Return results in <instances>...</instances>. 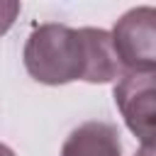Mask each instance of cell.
<instances>
[{"mask_svg": "<svg viewBox=\"0 0 156 156\" xmlns=\"http://www.w3.org/2000/svg\"><path fill=\"white\" fill-rule=\"evenodd\" d=\"M22 56L27 73L44 85H66L71 80L110 83L124 73L112 34L95 27L39 24L32 29Z\"/></svg>", "mask_w": 156, "mask_h": 156, "instance_id": "obj_1", "label": "cell"}, {"mask_svg": "<svg viewBox=\"0 0 156 156\" xmlns=\"http://www.w3.org/2000/svg\"><path fill=\"white\" fill-rule=\"evenodd\" d=\"M115 105L141 144H156V68H129L119 76Z\"/></svg>", "mask_w": 156, "mask_h": 156, "instance_id": "obj_2", "label": "cell"}, {"mask_svg": "<svg viewBox=\"0 0 156 156\" xmlns=\"http://www.w3.org/2000/svg\"><path fill=\"white\" fill-rule=\"evenodd\" d=\"M110 34L124 71L156 68V7L141 5L124 12Z\"/></svg>", "mask_w": 156, "mask_h": 156, "instance_id": "obj_3", "label": "cell"}, {"mask_svg": "<svg viewBox=\"0 0 156 156\" xmlns=\"http://www.w3.org/2000/svg\"><path fill=\"white\" fill-rule=\"evenodd\" d=\"M61 156H122L119 132L110 122H83L66 136Z\"/></svg>", "mask_w": 156, "mask_h": 156, "instance_id": "obj_4", "label": "cell"}, {"mask_svg": "<svg viewBox=\"0 0 156 156\" xmlns=\"http://www.w3.org/2000/svg\"><path fill=\"white\" fill-rule=\"evenodd\" d=\"M20 15V2L17 0H0V37L15 24Z\"/></svg>", "mask_w": 156, "mask_h": 156, "instance_id": "obj_5", "label": "cell"}, {"mask_svg": "<svg viewBox=\"0 0 156 156\" xmlns=\"http://www.w3.org/2000/svg\"><path fill=\"white\" fill-rule=\"evenodd\" d=\"M134 156H156V144H141Z\"/></svg>", "mask_w": 156, "mask_h": 156, "instance_id": "obj_6", "label": "cell"}, {"mask_svg": "<svg viewBox=\"0 0 156 156\" xmlns=\"http://www.w3.org/2000/svg\"><path fill=\"white\" fill-rule=\"evenodd\" d=\"M0 156H15V151H12L10 146H5V144H0Z\"/></svg>", "mask_w": 156, "mask_h": 156, "instance_id": "obj_7", "label": "cell"}]
</instances>
